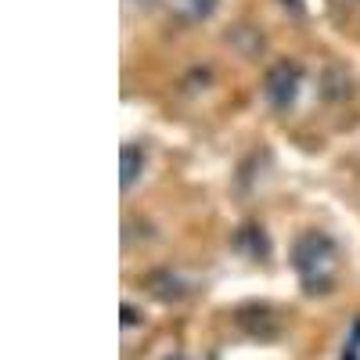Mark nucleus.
Here are the masks:
<instances>
[{
  "label": "nucleus",
  "instance_id": "nucleus-1",
  "mask_svg": "<svg viewBox=\"0 0 360 360\" xmlns=\"http://www.w3.org/2000/svg\"><path fill=\"white\" fill-rule=\"evenodd\" d=\"M332 259H335V242L324 231H303L292 245V263L299 270V281L310 295L328 292L335 281L332 274Z\"/></svg>",
  "mask_w": 360,
  "mask_h": 360
},
{
  "label": "nucleus",
  "instance_id": "nucleus-2",
  "mask_svg": "<svg viewBox=\"0 0 360 360\" xmlns=\"http://www.w3.org/2000/svg\"><path fill=\"white\" fill-rule=\"evenodd\" d=\"M299 79H303V69H299L292 58H278V62L266 69V76H263V90H266L270 108H288L295 101Z\"/></svg>",
  "mask_w": 360,
  "mask_h": 360
},
{
  "label": "nucleus",
  "instance_id": "nucleus-3",
  "mask_svg": "<svg viewBox=\"0 0 360 360\" xmlns=\"http://www.w3.org/2000/svg\"><path fill=\"white\" fill-rule=\"evenodd\" d=\"M224 44H227V51L231 54H238V58H259L263 51H266V33L252 22V18H238V22H231L227 29H224Z\"/></svg>",
  "mask_w": 360,
  "mask_h": 360
},
{
  "label": "nucleus",
  "instance_id": "nucleus-4",
  "mask_svg": "<svg viewBox=\"0 0 360 360\" xmlns=\"http://www.w3.org/2000/svg\"><path fill=\"white\" fill-rule=\"evenodd\" d=\"M349 90H353V83H349V72H346V69L328 65V69L321 72V98H324L328 105H332V101H346Z\"/></svg>",
  "mask_w": 360,
  "mask_h": 360
},
{
  "label": "nucleus",
  "instance_id": "nucleus-5",
  "mask_svg": "<svg viewBox=\"0 0 360 360\" xmlns=\"http://www.w3.org/2000/svg\"><path fill=\"white\" fill-rule=\"evenodd\" d=\"M148 292L173 303V299H180V295L188 292V281L180 278V274H173V270H155V274L148 278Z\"/></svg>",
  "mask_w": 360,
  "mask_h": 360
},
{
  "label": "nucleus",
  "instance_id": "nucleus-6",
  "mask_svg": "<svg viewBox=\"0 0 360 360\" xmlns=\"http://www.w3.org/2000/svg\"><path fill=\"white\" fill-rule=\"evenodd\" d=\"M234 245H238V252H245V256H252V259H263L270 242H266V234H263L259 224H245V227H238Z\"/></svg>",
  "mask_w": 360,
  "mask_h": 360
},
{
  "label": "nucleus",
  "instance_id": "nucleus-7",
  "mask_svg": "<svg viewBox=\"0 0 360 360\" xmlns=\"http://www.w3.org/2000/svg\"><path fill=\"white\" fill-rule=\"evenodd\" d=\"M141 166H144L141 148H137V144H123V173H119V184H123V191H130V188L137 184Z\"/></svg>",
  "mask_w": 360,
  "mask_h": 360
},
{
  "label": "nucleus",
  "instance_id": "nucleus-8",
  "mask_svg": "<svg viewBox=\"0 0 360 360\" xmlns=\"http://www.w3.org/2000/svg\"><path fill=\"white\" fill-rule=\"evenodd\" d=\"M220 8V0H176V15L188 22H205Z\"/></svg>",
  "mask_w": 360,
  "mask_h": 360
},
{
  "label": "nucleus",
  "instance_id": "nucleus-9",
  "mask_svg": "<svg viewBox=\"0 0 360 360\" xmlns=\"http://www.w3.org/2000/svg\"><path fill=\"white\" fill-rule=\"evenodd\" d=\"M238 317H242V324L249 328V332H274V314H270L266 307H249Z\"/></svg>",
  "mask_w": 360,
  "mask_h": 360
},
{
  "label": "nucleus",
  "instance_id": "nucleus-10",
  "mask_svg": "<svg viewBox=\"0 0 360 360\" xmlns=\"http://www.w3.org/2000/svg\"><path fill=\"white\" fill-rule=\"evenodd\" d=\"M209 83H213V69H209V65H195L184 76V86H209Z\"/></svg>",
  "mask_w": 360,
  "mask_h": 360
}]
</instances>
